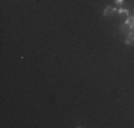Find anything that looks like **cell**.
Wrapping results in <instances>:
<instances>
[{"mask_svg": "<svg viewBox=\"0 0 134 128\" xmlns=\"http://www.w3.org/2000/svg\"><path fill=\"white\" fill-rule=\"evenodd\" d=\"M114 7H111V6H107L106 7V10H104V16H106V17H110V16H113L114 14Z\"/></svg>", "mask_w": 134, "mask_h": 128, "instance_id": "7a4b0ae2", "label": "cell"}, {"mask_svg": "<svg viewBox=\"0 0 134 128\" xmlns=\"http://www.w3.org/2000/svg\"><path fill=\"white\" fill-rule=\"evenodd\" d=\"M126 24L129 26L130 28H134V17H127V20H126Z\"/></svg>", "mask_w": 134, "mask_h": 128, "instance_id": "3957f363", "label": "cell"}, {"mask_svg": "<svg viewBox=\"0 0 134 128\" xmlns=\"http://www.w3.org/2000/svg\"><path fill=\"white\" fill-rule=\"evenodd\" d=\"M114 2H116L117 4H123V3H124V0H114Z\"/></svg>", "mask_w": 134, "mask_h": 128, "instance_id": "8992f818", "label": "cell"}, {"mask_svg": "<svg viewBox=\"0 0 134 128\" xmlns=\"http://www.w3.org/2000/svg\"><path fill=\"white\" fill-rule=\"evenodd\" d=\"M120 28H121V31H127V28H130V27H129V26L126 24V26H121Z\"/></svg>", "mask_w": 134, "mask_h": 128, "instance_id": "5b68a950", "label": "cell"}, {"mask_svg": "<svg viewBox=\"0 0 134 128\" xmlns=\"http://www.w3.org/2000/svg\"><path fill=\"white\" fill-rule=\"evenodd\" d=\"M119 14L121 16V17H123V16H124V17H129V10H126V9H120Z\"/></svg>", "mask_w": 134, "mask_h": 128, "instance_id": "277c9868", "label": "cell"}, {"mask_svg": "<svg viewBox=\"0 0 134 128\" xmlns=\"http://www.w3.org/2000/svg\"><path fill=\"white\" fill-rule=\"evenodd\" d=\"M126 44H129V46L134 44V33H133V31H130V33L127 34V37H126Z\"/></svg>", "mask_w": 134, "mask_h": 128, "instance_id": "6da1fadb", "label": "cell"}]
</instances>
